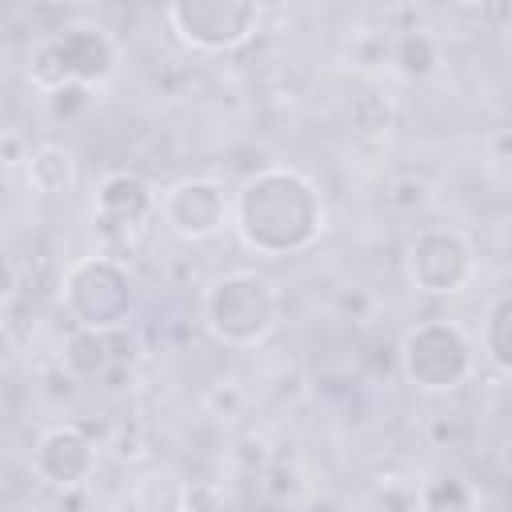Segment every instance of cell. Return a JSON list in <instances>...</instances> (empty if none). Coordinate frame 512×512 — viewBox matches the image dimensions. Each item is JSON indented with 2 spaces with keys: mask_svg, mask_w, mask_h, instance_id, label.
<instances>
[{
  "mask_svg": "<svg viewBox=\"0 0 512 512\" xmlns=\"http://www.w3.org/2000/svg\"><path fill=\"white\" fill-rule=\"evenodd\" d=\"M232 232L248 252L268 260L308 252L324 232V196L300 168H256L232 192Z\"/></svg>",
  "mask_w": 512,
  "mask_h": 512,
  "instance_id": "obj_1",
  "label": "cell"
},
{
  "mask_svg": "<svg viewBox=\"0 0 512 512\" xmlns=\"http://www.w3.org/2000/svg\"><path fill=\"white\" fill-rule=\"evenodd\" d=\"M280 316V292L252 268L224 272L204 292V328L224 348H256Z\"/></svg>",
  "mask_w": 512,
  "mask_h": 512,
  "instance_id": "obj_2",
  "label": "cell"
},
{
  "mask_svg": "<svg viewBox=\"0 0 512 512\" xmlns=\"http://www.w3.org/2000/svg\"><path fill=\"white\" fill-rule=\"evenodd\" d=\"M24 72H28V84L44 96H52L68 84L96 88L116 72V44H112L108 28H100V24H72V28H60L52 36L36 40Z\"/></svg>",
  "mask_w": 512,
  "mask_h": 512,
  "instance_id": "obj_3",
  "label": "cell"
},
{
  "mask_svg": "<svg viewBox=\"0 0 512 512\" xmlns=\"http://www.w3.org/2000/svg\"><path fill=\"white\" fill-rule=\"evenodd\" d=\"M396 356H400L404 380L420 392H456L476 368L472 336L448 316H432V320L412 324L400 336Z\"/></svg>",
  "mask_w": 512,
  "mask_h": 512,
  "instance_id": "obj_4",
  "label": "cell"
},
{
  "mask_svg": "<svg viewBox=\"0 0 512 512\" xmlns=\"http://www.w3.org/2000/svg\"><path fill=\"white\" fill-rule=\"evenodd\" d=\"M60 304L76 328L112 336L132 316V276L116 256H80L60 276Z\"/></svg>",
  "mask_w": 512,
  "mask_h": 512,
  "instance_id": "obj_5",
  "label": "cell"
},
{
  "mask_svg": "<svg viewBox=\"0 0 512 512\" xmlns=\"http://www.w3.org/2000/svg\"><path fill=\"white\" fill-rule=\"evenodd\" d=\"M164 24L188 52H232L260 28V4L252 0H176L164 8Z\"/></svg>",
  "mask_w": 512,
  "mask_h": 512,
  "instance_id": "obj_6",
  "label": "cell"
},
{
  "mask_svg": "<svg viewBox=\"0 0 512 512\" xmlns=\"http://www.w3.org/2000/svg\"><path fill=\"white\" fill-rule=\"evenodd\" d=\"M472 244L464 232L456 228H420L408 248H404V272H408V284L424 296H452L468 284L472 276Z\"/></svg>",
  "mask_w": 512,
  "mask_h": 512,
  "instance_id": "obj_7",
  "label": "cell"
},
{
  "mask_svg": "<svg viewBox=\"0 0 512 512\" xmlns=\"http://www.w3.org/2000/svg\"><path fill=\"white\" fill-rule=\"evenodd\" d=\"M156 212H160L164 228L188 244L212 240L224 228H232V196L212 176H184V180L168 184L156 196Z\"/></svg>",
  "mask_w": 512,
  "mask_h": 512,
  "instance_id": "obj_8",
  "label": "cell"
},
{
  "mask_svg": "<svg viewBox=\"0 0 512 512\" xmlns=\"http://www.w3.org/2000/svg\"><path fill=\"white\" fill-rule=\"evenodd\" d=\"M32 472L48 488H80L96 472V444L76 424H52L32 444Z\"/></svg>",
  "mask_w": 512,
  "mask_h": 512,
  "instance_id": "obj_9",
  "label": "cell"
},
{
  "mask_svg": "<svg viewBox=\"0 0 512 512\" xmlns=\"http://www.w3.org/2000/svg\"><path fill=\"white\" fill-rule=\"evenodd\" d=\"M100 220L112 224H140L148 212H156V196L152 188L136 176V172H108L96 184V200H92Z\"/></svg>",
  "mask_w": 512,
  "mask_h": 512,
  "instance_id": "obj_10",
  "label": "cell"
},
{
  "mask_svg": "<svg viewBox=\"0 0 512 512\" xmlns=\"http://www.w3.org/2000/svg\"><path fill=\"white\" fill-rule=\"evenodd\" d=\"M24 180L40 196H64L76 184V152L64 144H36L28 148Z\"/></svg>",
  "mask_w": 512,
  "mask_h": 512,
  "instance_id": "obj_11",
  "label": "cell"
},
{
  "mask_svg": "<svg viewBox=\"0 0 512 512\" xmlns=\"http://www.w3.org/2000/svg\"><path fill=\"white\" fill-rule=\"evenodd\" d=\"M60 364L72 380H100L112 368V336L104 332H88V328H72L64 348H60Z\"/></svg>",
  "mask_w": 512,
  "mask_h": 512,
  "instance_id": "obj_12",
  "label": "cell"
},
{
  "mask_svg": "<svg viewBox=\"0 0 512 512\" xmlns=\"http://www.w3.org/2000/svg\"><path fill=\"white\" fill-rule=\"evenodd\" d=\"M480 352L488 356V364L504 376H512V292L496 296L484 312V328H480Z\"/></svg>",
  "mask_w": 512,
  "mask_h": 512,
  "instance_id": "obj_13",
  "label": "cell"
},
{
  "mask_svg": "<svg viewBox=\"0 0 512 512\" xmlns=\"http://www.w3.org/2000/svg\"><path fill=\"white\" fill-rule=\"evenodd\" d=\"M416 512H476V488L460 476H428L416 488Z\"/></svg>",
  "mask_w": 512,
  "mask_h": 512,
  "instance_id": "obj_14",
  "label": "cell"
},
{
  "mask_svg": "<svg viewBox=\"0 0 512 512\" xmlns=\"http://www.w3.org/2000/svg\"><path fill=\"white\" fill-rule=\"evenodd\" d=\"M188 504V484L172 472H148L132 484V508L136 512H180Z\"/></svg>",
  "mask_w": 512,
  "mask_h": 512,
  "instance_id": "obj_15",
  "label": "cell"
},
{
  "mask_svg": "<svg viewBox=\"0 0 512 512\" xmlns=\"http://www.w3.org/2000/svg\"><path fill=\"white\" fill-rule=\"evenodd\" d=\"M436 60H440V48H436V40H432L428 32H420V28H404V32L392 40V64H396L400 76H408V80L428 76V72L436 68Z\"/></svg>",
  "mask_w": 512,
  "mask_h": 512,
  "instance_id": "obj_16",
  "label": "cell"
},
{
  "mask_svg": "<svg viewBox=\"0 0 512 512\" xmlns=\"http://www.w3.org/2000/svg\"><path fill=\"white\" fill-rule=\"evenodd\" d=\"M44 100H48L52 120H76V116L92 104V88H84V84H68V88H60V92L44 96Z\"/></svg>",
  "mask_w": 512,
  "mask_h": 512,
  "instance_id": "obj_17",
  "label": "cell"
},
{
  "mask_svg": "<svg viewBox=\"0 0 512 512\" xmlns=\"http://www.w3.org/2000/svg\"><path fill=\"white\" fill-rule=\"evenodd\" d=\"M428 180H420V176H400L396 184H392V192H388V200H392V208H400V212H416V208H424L428 204Z\"/></svg>",
  "mask_w": 512,
  "mask_h": 512,
  "instance_id": "obj_18",
  "label": "cell"
},
{
  "mask_svg": "<svg viewBox=\"0 0 512 512\" xmlns=\"http://www.w3.org/2000/svg\"><path fill=\"white\" fill-rule=\"evenodd\" d=\"M4 164H8V168L24 164V156H20V136H16V132H8V136H4Z\"/></svg>",
  "mask_w": 512,
  "mask_h": 512,
  "instance_id": "obj_19",
  "label": "cell"
}]
</instances>
